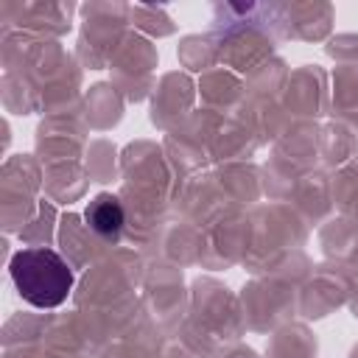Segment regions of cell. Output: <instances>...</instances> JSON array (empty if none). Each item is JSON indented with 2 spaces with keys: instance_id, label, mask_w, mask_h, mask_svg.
<instances>
[{
  "instance_id": "6da1fadb",
  "label": "cell",
  "mask_w": 358,
  "mask_h": 358,
  "mask_svg": "<svg viewBox=\"0 0 358 358\" xmlns=\"http://www.w3.org/2000/svg\"><path fill=\"white\" fill-rule=\"evenodd\" d=\"M8 268L20 296L34 308H56L73 288V271L67 260L45 246L17 252Z\"/></svg>"
},
{
  "instance_id": "7a4b0ae2",
  "label": "cell",
  "mask_w": 358,
  "mask_h": 358,
  "mask_svg": "<svg viewBox=\"0 0 358 358\" xmlns=\"http://www.w3.org/2000/svg\"><path fill=\"white\" fill-rule=\"evenodd\" d=\"M84 218L90 224L92 232H98L101 238H117L120 229H123V207L117 201V196L112 193H98L87 210H84Z\"/></svg>"
}]
</instances>
